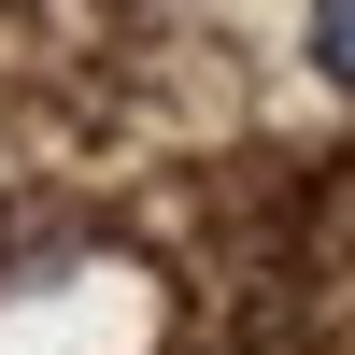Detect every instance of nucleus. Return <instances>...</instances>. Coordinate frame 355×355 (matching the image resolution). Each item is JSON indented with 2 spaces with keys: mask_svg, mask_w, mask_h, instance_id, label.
Returning a JSON list of instances; mask_svg holds the SVG:
<instances>
[{
  "mask_svg": "<svg viewBox=\"0 0 355 355\" xmlns=\"http://www.w3.org/2000/svg\"><path fill=\"white\" fill-rule=\"evenodd\" d=\"M313 71L355 100V0H313Z\"/></svg>",
  "mask_w": 355,
  "mask_h": 355,
  "instance_id": "nucleus-1",
  "label": "nucleus"
}]
</instances>
